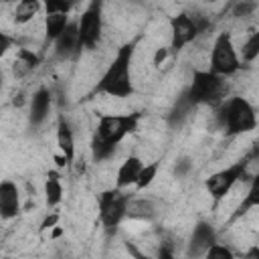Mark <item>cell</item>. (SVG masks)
Segmentation results:
<instances>
[{
	"instance_id": "obj_21",
	"label": "cell",
	"mask_w": 259,
	"mask_h": 259,
	"mask_svg": "<svg viewBox=\"0 0 259 259\" xmlns=\"http://www.w3.org/2000/svg\"><path fill=\"white\" fill-rule=\"evenodd\" d=\"M192 107H196V105H192V101L188 99V95H186V91L178 97V101H176V105H174V109H172V113H170V123H180L184 117H188V113L192 111Z\"/></svg>"
},
{
	"instance_id": "obj_6",
	"label": "cell",
	"mask_w": 259,
	"mask_h": 259,
	"mask_svg": "<svg viewBox=\"0 0 259 259\" xmlns=\"http://www.w3.org/2000/svg\"><path fill=\"white\" fill-rule=\"evenodd\" d=\"M239 69H241V61L235 51V45L229 32H221L210 49V71L221 77H229L235 75Z\"/></svg>"
},
{
	"instance_id": "obj_4",
	"label": "cell",
	"mask_w": 259,
	"mask_h": 259,
	"mask_svg": "<svg viewBox=\"0 0 259 259\" xmlns=\"http://www.w3.org/2000/svg\"><path fill=\"white\" fill-rule=\"evenodd\" d=\"M223 89H225V83L221 75L212 71H194L192 83L186 89V95L192 101V105H210L221 99Z\"/></svg>"
},
{
	"instance_id": "obj_26",
	"label": "cell",
	"mask_w": 259,
	"mask_h": 259,
	"mask_svg": "<svg viewBox=\"0 0 259 259\" xmlns=\"http://www.w3.org/2000/svg\"><path fill=\"white\" fill-rule=\"evenodd\" d=\"M253 10H255V4H253V2H247V0H241V2L235 6V14H237V16H241V14L247 16V14L253 12Z\"/></svg>"
},
{
	"instance_id": "obj_5",
	"label": "cell",
	"mask_w": 259,
	"mask_h": 259,
	"mask_svg": "<svg viewBox=\"0 0 259 259\" xmlns=\"http://www.w3.org/2000/svg\"><path fill=\"white\" fill-rule=\"evenodd\" d=\"M247 168H249V158H243V160H239V162H235V164L210 174L204 180V188L210 194V198L214 200V204L221 202L233 190V186L247 176Z\"/></svg>"
},
{
	"instance_id": "obj_15",
	"label": "cell",
	"mask_w": 259,
	"mask_h": 259,
	"mask_svg": "<svg viewBox=\"0 0 259 259\" xmlns=\"http://www.w3.org/2000/svg\"><path fill=\"white\" fill-rule=\"evenodd\" d=\"M57 146L61 150V156L65 158L67 164H71L75 160V138H73V132L69 127L67 121H59L57 125Z\"/></svg>"
},
{
	"instance_id": "obj_10",
	"label": "cell",
	"mask_w": 259,
	"mask_h": 259,
	"mask_svg": "<svg viewBox=\"0 0 259 259\" xmlns=\"http://www.w3.org/2000/svg\"><path fill=\"white\" fill-rule=\"evenodd\" d=\"M20 212V192L12 180L0 182V219L10 221Z\"/></svg>"
},
{
	"instance_id": "obj_23",
	"label": "cell",
	"mask_w": 259,
	"mask_h": 259,
	"mask_svg": "<svg viewBox=\"0 0 259 259\" xmlns=\"http://www.w3.org/2000/svg\"><path fill=\"white\" fill-rule=\"evenodd\" d=\"M259 55V32H253L243 45V61L253 63Z\"/></svg>"
},
{
	"instance_id": "obj_9",
	"label": "cell",
	"mask_w": 259,
	"mask_h": 259,
	"mask_svg": "<svg viewBox=\"0 0 259 259\" xmlns=\"http://www.w3.org/2000/svg\"><path fill=\"white\" fill-rule=\"evenodd\" d=\"M204 20L200 22L198 18H192L188 14H176L170 18V32H172V38H170V49L172 53H178L182 51L188 42H192L198 32L204 28Z\"/></svg>"
},
{
	"instance_id": "obj_25",
	"label": "cell",
	"mask_w": 259,
	"mask_h": 259,
	"mask_svg": "<svg viewBox=\"0 0 259 259\" xmlns=\"http://www.w3.org/2000/svg\"><path fill=\"white\" fill-rule=\"evenodd\" d=\"M204 255H206L208 259H233V251L227 249V247H223V245H219V243H212V245L206 249Z\"/></svg>"
},
{
	"instance_id": "obj_27",
	"label": "cell",
	"mask_w": 259,
	"mask_h": 259,
	"mask_svg": "<svg viewBox=\"0 0 259 259\" xmlns=\"http://www.w3.org/2000/svg\"><path fill=\"white\" fill-rule=\"evenodd\" d=\"M10 47H12V38H10L6 32L0 30V57H4V55L8 53Z\"/></svg>"
},
{
	"instance_id": "obj_17",
	"label": "cell",
	"mask_w": 259,
	"mask_h": 259,
	"mask_svg": "<svg viewBox=\"0 0 259 259\" xmlns=\"http://www.w3.org/2000/svg\"><path fill=\"white\" fill-rule=\"evenodd\" d=\"M38 8H40V0H18L16 10H14V20L18 24H24L36 16Z\"/></svg>"
},
{
	"instance_id": "obj_14",
	"label": "cell",
	"mask_w": 259,
	"mask_h": 259,
	"mask_svg": "<svg viewBox=\"0 0 259 259\" xmlns=\"http://www.w3.org/2000/svg\"><path fill=\"white\" fill-rule=\"evenodd\" d=\"M142 166H144V162H142L138 156H130V158H125L123 164H121L119 170H117V180H115L117 188L134 186L136 180H138V174H140Z\"/></svg>"
},
{
	"instance_id": "obj_24",
	"label": "cell",
	"mask_w": 259,
	"mask_h": 259,
	"mask_svg": "<svg viewBox=\"0 0 259 259\" xmlns=\"http://www.w3.org/2000/svg\"><path fill=\"white\" fill-rule=\"evenodd\" d=\"M47 14H69L71 0H45Z\"/></svg>"
},
{
	"instance_id": "obj_8",
	"label": "cell",
	"mask_w": 259,
	"mask_h": 259,
	"mask_svg": "<svg viewBox=\"0 0 259 259\" xmlns=\"http://www.w3.org/2000/svg\"><path fill=\"white\" fill-rule=\"evenodd\" d=\"M127 196L121 192V188H109L99 194V219L105 225V229H115L121 219L125 217L127 208Z\"/></svg>"
},
{
	"instance_id": "obj_22",
	"label": "cell",
	"mask_w": 259,
	"mask_h": 259,
	"mask_svg": "<svg viewBox=\"0 0 259 259\" xmlns=\"http://www.w3.org/2000/svg\"><path fill=\"white\" fill-rule=\"evenodd\" d=\"M158 162H152V164H144L142 166V170H140V174H138V180H136V188L138 190H144L146 186H150L152 182H154V178H156V174H158Z\"/></svg>"
},
{
	"instance_id": "obj_1",
	"label": "cell",
	"mask_w": 259,
	"mask_h": 259,
	"mask_svg": "<svg viewBox=\"0 0 259 259\" xmlns=\"http://www.w3.org/2000/svg\"><path fill=\"white\" fill-rule=\"evenodd\" d=\"M140 115L123 113V115H101L91 140V152L95 160H105L113 154L115 146L136 130Z\"/></svg>"
},
{
	"instance_id": "obj_28",
	"label": "cell",
	"mask_w": 259,
	"mask_h": 259,
	"mask_svg": "<svg viewBox=\"0 0 259 259\" xmlns=\"http://www.w3.org/2000/svg\"><path fill=\"white\" fill-rule=\"evenodd\" d=\"M188 168H190V160L188 158H182L178 164H176V172L182 176V174H186L188 172Z\"/></svg>"
},
{
	"instance_id": "obj_29",
	"label": "cell",
	"mask_w": 259,
	"mask_h": 259,
	"mask_svg": "<svg viewBox=\"0 0 259 259\" xmlns=\"http://www.w3.org/2000/svg\"><path fill=\"white\" fill-rule=\"evenodd\" d=\"M57 221H59V214H51V217H47V219L42 221L40 229H42V231H45V229H53V227L57 225Z\"/></svg>"
},
{
	"instance_id": "obj_16",
	"label": "cell",
	"mask_w": 259,
	"mask_h": 259,
	"mask_svg": "<svg viewBox=\"0 0 259 259\" xmlns=\"http://www.w3.org/2000/svg\"><path fill=\"white\" fill-rule=\"evenodd\" d=\"M257 204H259V178H253V182H251V186H249V192L245 194L243 202L239 204V208L235 210V214L231 217V221H235V219L243 217L245 212H249V210H251V208H255Z\"/></svg>"
},
{
	"instance_id": "obj_7",
	"label": "cell",
	"mask_w": 259,
	"mask_h": 259,
	"mask_svg": "<svg viewBox=\"0 0 259 259\" xmlns=\"http://www.w3.org/2000/svg\"><path fill=\"white\" fill-rule=\"evenodd\" d=\"M79 42L83 49H95L103 30V0H91L77 20Z\"/></svg>"
},
{
	"instance_id": "obj_3",
	"label": "cell",
	"mask_w": 259,
	"mask_h": 259,
	"mask_svg": "<svg viewBox=\"0 0 259 259\" xmlns=\"http://www.w3.org/2000/svg\"><path fill=\"white\" fill-rule=\"evenodd\" d=\"M219 117H221V123L229 136L247 134V132L255 130V125H257L255 107L245 97H239V95H235L223 103Z\"/></svg>"
},
{
	"instance_id": "obj_20",
	"label": "cell",
	"mask_w": 259,
	"mask_h": 259,
	"mask_svg": "<svg viewBox=\"0 0 259 259\" xmlns=\"http://www.w3.org/2000/svg\"><path fill=\"white\" fill-rule=\"evenodd\" d=\"M69 16L67 14H47L45 20V32H47V40H55L67 26Z\"/></svg>"
},
{
	"instance_id": "obj_18",
	"label": "cell",
	"mask_w": 259,
	"mask_h": 259,
	"mask_svg": "<svg viewBox=\"0 0 259 259\" xmlns=\"http://www.w3.org/2000/svg\"><path fill=\"white\" fill-rule=\"evenodd\" d=\"M45 198H47L49 206H57L63 198V186H61V180L55 172H51L47 182H45Z\"/></svg>"
},
{
	"instance_id": "obj_13",
	"label": "cell",
	"mask_w": 259,
	"mask_h": 259,
	"mask_svg": "<svg viewBox=\"0 0 259 259\" xmlns=\"http://www.w3.org/2000/svg\"><path fill=\"white\" fill-rule=\"evenodd\" d=\"M49 109H51V93H49V89L40 87L30 99V123L40 125L47 119Z\"/></svg>"
},
{
	"instance_id": "obj_11",
	"label": "cell",
	"mask_w": 259,
	"mask_h": 259,
	"mask_svg": "<svg viewBox=\"0 0 259 259\" xmlns=\"http://www.w3.org/2000/svg\"><path fill=\"white\" fill-rule=\"evenodd\" d=\"M217 243V233L212 229V225H208L206 221H200L196 223L194 231H192V237H190V245H188V255L190 257H198V255H204L206 249Z\"/></svg>"
},
{
	"instance_id": "obj_12",
	"label": "cell",
	"mask_w": 259,
	"mask_h": 259,
	"mask_svg": "<svg viewBox=\"0 0 259 259\" xmlns=\"http://www.w3.org/2000/svg\"><path fill=\"white\" fill-rule=\"evenodd\" d=\"M79 49H81V42H79L77 22H67L65 30L55 38V55L59 59H67V57L75 55Z\"/></svg>"
},
{
	"instance_id": "obj_30",
	"label": "cell",
	"mask_w": 259,
	"mask_h": 259,
	"mask_svg": "<svg viewBox=\"0 0 259 259\" xmlns=\"http://www.w3.org/2000/svg\"><path fill=\"white\" fill-rule=\"evenodd\" d=\"M166 57H168V49H158L156 51V57H154V65H160Z\"/></svg>"
},
{
	"instance_id": "obj_31",
	"label": "cell",
	"mask_w": 259,
	"mask_h": 259,
	"mask_svg": "<svg viewBox=\"0 0 259 259\" xmlns=\"http://www.w3.org/2000/svg\"><path fill=\"white\" fill-rule=\"evenodd\" d=\"M0 91H2V75H0Z\"/></svg>"
},
{
	"instance_id": "obj_19",
	"label": "cell",
	"mask_w": 259,
	"mask_h": 259,
	"mask_svg": "<svg viewBox=\"0 0 259 259\" xmlns=\"http://www.w3.org/2000/svg\"><path fill=\"white\" fill-rule=\"evenodd\" d=\"M125 214L132 219H152L156 214V210H154V204L150 200L140 198V200H127Z\"/></svg>"
},
{
	"instance_id": "obj_2",
	"label": "cell",
	"mask_w": 259,
	"mask_h": 259,
	"mask_svg": "<svg viewBox=\"0 0 259 259\" xmlns=\"http://www.w3.org/2000/svg\"><path fill=\"white\" fill-rule=\"evenodd\" d=\"M134 49H136V40L125 42V45L119 47L113 61L109 63V67L101 75L99 83L95 85L97 93H105V95H111V97H127V95L134 93V85H132Z\"/></svg>"
}]
</instances>
